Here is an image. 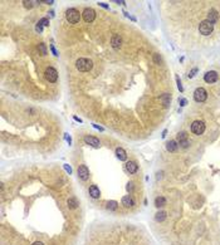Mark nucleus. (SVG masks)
I'll use <instances>...</instances> for the list:
<instances>
[{
	"label": "nucleus",
	"instance_id": "1",
	"mask_svg": "<svg viewBox=\"0 0 220 245\" xmlns=\"http://www.w3.org/2000/svg\"><path fill=\"white\" fill-rule=\"evenodd\" d=\"M76 67L78 70L81 72H88L92 69L93 67V63L91 59H87V58H79L77 62H76Z\"/></svg>",
	"mask_w": 220,
	"mask_h": 245
},
{
	"label": "nucleus",
	"instance_id": "2",
	"mask_svg": "<svg viewBox=\"0 0 220 245\" xmlns=\"http://www.w3.org/2000/svg\"><path fill=\"white\" fill-rule=\"evenodd\" d=\"M66 18H67V20H68L70 24H76V23H78V22H79V19H81V14H79V11H78L77 9L70 8V9H68V10H67V13H66Z\"/></svg>",
	"mask_w": 220,
	"mask_h": 245
},
{
	"label": "nucleus",
	"instance_id": "3",
	"mask_svg": "<svg viewBox=\"0 0 220 245\" xmlns=\"http://www.w3.org/2000/svg\"><path fill=\"white\" fill-rule=\"evenodd\" d=\"M214 30V24H211L209 20H203L199 25V32L203 35H210Z\"/></svg>",
	"mask_w": 220,
	"mask_h": 245
},
{
	"label": "nucleus",
	"instance_id": "4",
	"mask_svg": "<svg viewBox=\"0 0 220 245\" xmlns=\"http://www.w3.org/2000/svg\"><path fill=\"white\" fill-rule=\"evenodd\" d=\"M191 132L194 135H203L205 132V123L203 121H194L191 125Z\"/></svg>",
	"mask_w": 220,
	"mask_h": 245
},
{
	"label": "nucleus",
	"instance_id": "5",
	"mask_svg": "<svg viewBox=\"0 0 220 245\" xmlns=\"http://www.w3.org/2000/svg\"><path fill=\"white\" fill-rule=\"evenodd\" d=\"M208 98V93L204 88H196L195 92H194V99L196 102H205Z\"/></svg>",
	"mask_w": 220,
	"mask_h": 245
},
{
	"label": "nucleus",
	"instance_id": "6",
	"mask_svg": "<svg viewBox=\"0 0 220 245\" xmlns=\"http://www.w3.org/2000/svg\"><path fill=\"white\" fill-rule=\"evenodd\" d=\"M44 75H45V78H47L49 82H52V83L57 82V79H58V72L54 69L53 67H48V68L45 69V72H44Z\"/></svg>",
	"mask_w": 220,
	"mask_h": 245
},
{
	"label": "nucleus",
	"instance_id": "7",
	"mask_svg": "<svg viewBox=\"0 0 220 245\" xmlns=\"http://www.w3.org/2000/svg\"><path fill=\"white\" fill-rule=\"evenodd\" d=\"M177 142L182 148L189 147L190 142H189V136H188L186 132H180V133H177Z\"/></svg>",
	"mask_w": 220,
	"mask_h": 245
},
{
	"label": "nucleus",
	"instance_id": "8",
	"mask_svg": "<svg viewBox=\"0 0 220 245\" xmlns=\"http://www.w3.org/2000/svg\"><path fill=\"white\" fill-rule=\"evenodd\" d=\"M95 18H96V11H95L93 9H91V8L84 9V11H83V19H84L87 23L93 22Z\"/></svg>",
	"mask_w": 220,
	"mask_h": 245
},
{
	"label": "nucleus",
	"instance_id": "9",
	"mask_svg": "<svg viewBox=\"0 0 220 245\" xmlns=\"http://www.w3.org/2000/svg\"><path fill=\"white\" fill-rule=\"evenodd\" d=\"M218 73L214 72V70H210V72H206L205 75H204V81L206 83H215L218 81Z\"/></svg>",
	"mask_w": 220,
	"mask_h": 245
},
{
	"label": "nucleus",
	"instance_id": "10",
	"mask_svg": "<svg viewBox=\"0 0 220 245\" xmlns=\"http://www.w3.org/2000/svg\"><path fill=\"white\" fill-rule=\"evenodd\" d=\"M78 176H79V179H82L83 181H86V180H88V177H89V170L87 168V166H84V165H81L79 167H78Z\"/></svg>",
	"mask_w": 220,
	"mask_h": 245
},
{
	"label": "nucleus",
	"instance_id": "11",
	"mask_svg": "<svg viewBox=\"0 0 220 245\" xmlns=\"http://www.w3.org/2000/svg\"><path fill=\"white\" fill-rule=\"evenodd\" d=\"M84 142H86L87 145L93 146V147H98V146H99V140L96 138V137H92V136H86V137H84Z\"/></svg>",
	"mask_w": 220,
	"mask_h": 245
},
{
	"label": "nucleus",
	"instance_id": "12",
	"mask_svg": "<svg viewBox=\"0 0 220 245\" xmlns=\"http://www.w3.org/2000/svg\"><path fill=\"white\" fill-rule=\"evenodd\" d=\"M126 170L130 174H135V172H137V170H138V166H137V163L136 162H133V161H128L127 163H126Z\"/></svg>",
	"mask_w": 220,
	"mask_h": 245
},
{
	"label": "nucleus",
	"instance_id": "13",
	"mask_svg": "<svg viewBox=\"0 0 220 245\" xmlns=\"http://www.w3.org/2000/svg\"><path fill=\"white\" fill-rule=\"evenodd\" d=\"M89 195H91V197H93V199H98L101 196L99 188L96 185H92V186L89 187Z\"/></svg>",
	"mask_w": 220,
	"mask_h": 245
},
{
	"label": "nucleus",
	"instance_id": "14",
	"mask_svg": "<svg viewBox=\"0 0 220 245\" xmlns=\"http://www.w3.org/2000/svg\"><path fill=\"white\" fill-rule=\"evenodd\" d=\"M218 18H219L218 11L213 9V10H210V13L208 14V19H206V20H209L211 24H215V23L218 22Z\"/></svg>",
	"mask_w": 220,
	"mask_h": 245
},
{
	"label": "nucleus",
	"instance_id": "15",
	"mask_svg": "<svg viewBox=\"0 0 220 245\" xmlns=\"http://www.w3.org/2000/svg\"><path fill=\"white\" fill-rule=\"evenodd\" d=\"M122 205H125L126 207H131V206L135 205V201H133V199L130 195H127V196L122 197Z\"/></svg>",
	"mask_w": 220,
	"mask_h": 245
},
{
	"label": "nucleus",
	"instance_id": "16",
	"mask_svg": "<svg viewBox=\"0 0 220 245\" xmlns=\"http://www.w3.org/2000/svg\"><path fill=\"white\" fill-rule=\"evenodd\" d=\"M116 155H117V157L120 158V161H126V160H127V154H126V151H125L123 148H121V147H118V148L116 150Z\"/></svg>",
	"mask_w": 220,
	"mask_h": 245
},
{
	"label": "nucleus",
	"instance_id": "17",
	"mask_svg": "<svg viewBox=\"0 0 220 245\" xmlns=\"http://www.w3.org/2000/svg\"><path fill=\"white\" fill-rule=\"evenodd\" d=\"M121 43H122V39L120 35H113L112 39H111V44L113 48H120L121 47Z\"/></svg>",
	"mask_w": 220,
	"mask_h": 245
},
{
	"label": "nucleus",
	"instance_id": "18",
	"mask_svg": "<svg viewBox=\"0 0 220 245\" xmlns=\"http://www.w3.org/2000/svg\"><path fill=\"white\" fill-rule=\"evenodd\" d=\"M179 145H177V141H169L166 143V148L167 151H170V152H175V151L177 150Z\"/></svg>",
	"mask_w": 220,
	"mask_h": 245
},
{
	"label": "nucleus",
	"instance_id": "19",
	"mask_svg": "<svg viewBox=\"0 0 220 245\" xmlns=\"http://www.w3.org/2000/svg\"><path fill=\"white\" fill-rule=\"evenodd\" d=\"M160 99H161V102L163 103L165 107H167L170 104V102H171V96H170V94H167V93H165V94H162V96H161Z\"/></svg>",
	"mask_w": 220,
	"mask_h": 245
},
{
	"label": "nucleus",
	"instance_id": "20",
	"mask_svg": "<svg viewBox=\"0 0 220 245\" xmlns=\"http://www.w3.org/2000/svg\"><path fill=\"white\" fill-rule=\"evenodd\" d=\"M165 205H166V199H165V197L157 196V197L155 199V206H156V207H162V206H165Z\"/></svg>",
	"mask_w": 220,
	"mask_h": 245
},
{
	"label": "nucleus",
	"instance_id": "21",
	"mask_svg": "<svg viewBox=\"0 0 220 245\" xmlns=\"http://www.w3.org/2000/svg\"><path fill=\"white\" fill-rule=\"evenodd\" d=\"M166 216H167V214L165 213V211H159V213H156V215H155V220H156L157 222H161V221H163L165 219H166Z\"/></svg>",
	"mask_w": 220,
	"mask_h": 245
},
{
	"label": "nucleus",
	"instance_id": "22",
	"mask_svg": "<svg viewBox=\"0 0 220 245\" xmlns=\"http://www.w3.org/2000/svg\"><path fill=\"white\" fill-rule=\"evenodd\" d=\"M117 207H118L117 201H108V202H107V209H108V210L115 211V210L117 209Z\"/></svg>",
	"mask_w": 220,
	"mask_h": 245
},
{
	"label": "nucleus",
	"instance_id": "23",
	"mask_svg": "<svg viewBox=\"0 0 220 245\" xmlns=\"http://www.w3.org/2000/svg\"><path fill=\"white\" fill-rule=\"evenodd\" d=\"M78 206V202H77V200L76 199H69L68 200V207H69V209H76V207Z\"/></svg>",
	"mask_w": 220,
	"mask_h": 245
},
{
	"label": "nucleus",
	"instance_id": "24",
	"mask_svg": "<svg viewBox=\"0 0 220 245\" xmlns=\"http://www.w3.org/2000/svg\"><path fill=\"white\" fill-rule=\"evenodd\" d=\"M39 24H42L43 27L49 25V19H48V18H43V19H40V20H39Z\"/></svg>",
	"mask_w": 220,
	"mask_h": 245
},
{
	"label": "nucleus",
	"instance_id": "25",
	"mask_svg": "<svg viewBox=\"0 0 220 245\" xmlns=\"http://www.w3.org/2000/svg\"><path fill=\"white\" fill-rule=\"evenodd\" d=\"M39 49H40V52H42V54L44 55V54H47V48H45V45L43 44V43H40L39 44Z\"/></svg>",
	"mask_w": 220,
	"mask_h": 245
},
{
	"label": "nucleus",
	"instance_id": "26",
	"mask_svg": "<svg viewBox=\"0 0 220 245\" xmlns=\"http://www.w3.org/2000/svg\"><path fill=\"white\" fill-rule=\"evenodd\" d=\"M196 72H197V68H194V69H192V70H191V72L188 74V77H189V78H192L194 75H195V73H196Z\"/></svg>",
	"mask_w": 220,
	"mask_h": 245
},
{
	"label": "nucleus",
	"instance_id": "27",
	"mask_svg": "<svg viewBox=\"0 0 220 245\" xmlns=\"http://www.w3.org/2000/svg\"><path fill=\"white\" fill-rule=\"evenodd\" d=\"M179 103H180V106H185V104L188 103V101H186L185 98H180V99H179Z\"/></svg>",
	"mask_w": 220,
	"mask_h": 245
},
{
	"label": "nucleus",
	"instance_id": "28",
	"mask_svg": "<svg viewBox=\"0 0 220 245\" xmlns=\"http://www.w3.org/2000/svg\"><path fill=\"white\" fill-rule=\"evenodd\" d=\"M176 81H177V87H179V89H180V92H182L184 89H182V86H181V82H180V79H179V77H176Z\"/></svg>",
	"mask_w": 220,
	"mask_h": 245
},
{
	"label": "nucleus",
	"instance_id": "29",
	"mask_svg": "<svg viewBox=\"0 0 220 245\" xmlns=\"http://www.w3.org/2000/svg\"><path fill=\"white\" fill-rule=\"evenodd\" d=\"M23 4H24V6H25V8H29V9L33 6V4H32L30 2H23Z\"/></svg>",
	"mask_w": 220,
	"mask_h": 245
},
{
	"label": "nucleus",
	"instance_id": "30",
	"mask_svg": "<svg viewBox=\"0 0 220 245\" xmlns=\"http://www.w3.org/2000/svg\"><path fill=\"white\" fill-rule=\"evenodd\" d=\"M36 30H38V32H42V30H43V25L38 23V25H36Z\"/></svg>",
	"mask_w": 220,
	"mask_h": 245
},
{
	"label": "nucleus",
	"instance_id": "31",
	"mask_svg": "<svg viewBox=\"0 0 220 245\" xmlns=\"http://www.w3.org/2000/svg\"><path fill=\"white\" fill-rule=\"evenodd\" d=\"M161 61V58L159 57V54H155V62H160Z\"/></svg>",
	"mask_w": 220,
	"mask_h": 245
},
{
	"label": "nucleus",
	"instance_id": "32",
	"mask_svg": "<svg viewBox=\"0 0 220 245\" xmlns=\"http://www.w3.org/2000/svg\"><path fill=\"white\" fill-rule=\"evenodd\" d=\"M64 168H66V170H67V171H68V172H69V174H70V172H72V170H70V167H68V165H64Z\"/></svg>",
	"mask_w": 220,
	"mask_h": 245
},
{
	"label": "nucleus",
	"instance_id": "33",
	"mask_svg": "<svg viewBox=\"0 0 220 245\" xmlns=\"http://www.w3.org/2000/svg\"><path fill=\"white\" fill-rule=\"evenodd\" d=\"M132 188H133V186H132V184H128V186H127V190H128V191H130V190H132Z\"/></svg>",
	"mask_w": 220,
	"mask_h": 245
},
{
	"label": "nucleus",
	"instance_id": "34",
	"mask_svg": "<svg viewBox=\"0 0 220 245\" xmlns=\"http://www.w3.org/2000/svg\"><path fill=\"white\" fill-rule=\"evenodd\" d=\"M32 245H44L43 243H40V241H35V243H33Z\"/></svg>",
	"mask_w": 220,
	"mask_h": 245
}]
</instances>
